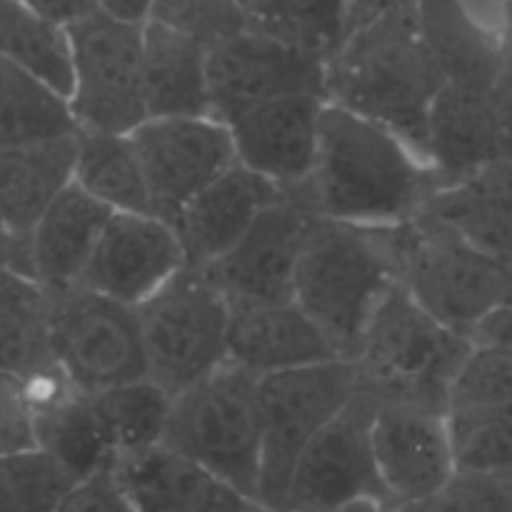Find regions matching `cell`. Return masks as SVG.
I'll list each match as a JSON object with an SVG mask.
<instances>
[{
    "instance_id": "7dc6e473",
    "label": "cell",
    "mask_w": 512,
    "mask_h": 512,
    "mask_svg": "<svg viewBox=\"0 0 512 512\" xmlns=\"http://www.w3.org/2000/svg\"><path fill=\"white\" fill-rule=\"evenodd\" d=\"M100 10L115 15V18L133 20V23H145L150 15L153 0H95Z\"/></svg>"
},
{
    "instance_id": "d590c367",
    "label": "cell",
    "mask_w": 512,
    "mask_h": 512,
    "mask_svg": "<svg viewBox=\"0 0 512 512\" xmlns=\"http://www.w3.org/2000/svg\"><path fill=\"white\" fill-rule=\"evenodd\" d=\"M512 403V348L475 343L450 390V410Z\"/></svg>"
},
{
    "instance_id": "836d02e7",
    "label": "cell",
    "mask_w": 512,
    "mask_h": 512,
    "mask_svg": "<svg viewBox=\"0 0 512 512\" xmlns=\"http://www.w3.org/2000/svg\"><path fill=\"white\" fill-rule=\"evenodd\" d=\"M450 428L458 470L512 478V403L450 410Z\"/></svg>"
},
{
    "instance_id": "7c38bea8",
    "label": "cell",
    "mask_w": 512,
    "mask_h": 512,
    "mask_svg": "<svg viewBox=\"0 0 512 512\" xmlns=\"http://www.w3.org/2000/svg\"><path fill=\"white\" fill-rule=\"evenodd\" d=\"M328 58L308 43L245 30L208 53L213 115L228 123L243 110L283 95L325 98Z\"/></svg>"
},
{
    "instance_id": "ac0fdd59",
    "label": "cell",
    "mask_w": 512,
    "mask_h": 512,
    "mask_svg": "<svg viewBox=\"0 0 512 512\" xmlns=\"http://www.w3.org/2000/svg\"><path fill=\"white\" fill-rule=\"evenodd\" d=\"M135 512H273L163 443L115 460Z\"/></svg>"
},
{
    "instance_id": "681fc988",
    "label": "cell",
    "mask_w": 512,
    "mask_h": 512,
    "mask_svg": "<svg viewBox=\"0 0 512 512\" xmlns=\"http://www.w3.org/2000/svg\"><path fill=\"white\" fill-rule=\"evenodd\" d=\"M508 5H512V0H508Z\"/></svg>"
},
{
    "instance_id": "3957f363",
    "label": "cell",
    "mask_w": 512,
    "mask_h": 512,
    "mask_svg": "<svg viewBox=\"0 0 512 512\" xmlns=\"http://www.w3.org/2000/svg\"><path fill=\"white\" fill-rule=\"evenodd\" d=\"M395 228L398 225L373 228L328 215H313L305 225L293 300L348 360L355 358L378 305L400 283Z\"/></svg>"
},
{
    "instance_id": "603a6c76",
    "label": "cell",
    "mask_w": 512,
    "mask_h": 512,
    "mask_svg": "<svg viewBox=\"0 0 512 512\" xmlns=\"http://www.w3.org/2000/svg\"><path fill=\"white\" fill-rule=\"evenodd\" d=\"M78 133L0 148V215L15 238H28L45 210L75 180Z\"/></svg>"
},
{
    "instance_id": "484cf974",
    "label": "cell",
    "mask_w": 512,
    "mask_h": 512,
    "mask_svg": "<svg viewBox=\"0 0 512 512\" xmlns=\"http://www.w3.org/2000/svg\"><path fill=\"white\" fill-rule=\"evenodd\" d=\"M208 53L188 35L145 20L143 88L148 118L213 115Z\"/></svg>"
},
{
    "instance_id": "ab89813d",
    "label": "cell",
    "mask_w": 512,
    "mask_h": 512,
    "mask_svg": "<svg viewBox=\"0 0 512 512\" xmlns=\"http://www.w3.org/2000/svg\"><path fill=\"white\" fill-rule=\"evenodd\" d=\"M293 3L313 45L333 55L345 38L348 0H293Z\"/></svg>"
},
{
    "instance_id": "f35d334b",
    "label": "cell",
    "mask_w": 512,
    "mask_h": 512,
    "mask_svg": "<svg viewBox=\"0 0 512 512\" xmlns=\"http://www.w3.org/2000/svg\"><path fill=\"white\" fill-rule=\"evenodd\" d=\"M55 512H135V508L115 475V465H108L78 480Z\"/></svg>"
},
{
    "instance_id": "d6986e66",
    "label": "cell",
    "mask_w": 512,
    "mask_h": 512,
    "mask_svg": "<svg viewBox=\"0 0 512 512\" xmlns=\"http://www.w3.org/2000/svg\"><path fill=\"white\" fill-rule=\"evenodd\" d=\"M285 190L255 170L235 163L200 190L175 218L173 228L193 268H210L243 238L260 213Z\"/></svg>"
},
{
    "instance_id": "8992f818",
    "label": "cell",
    "mask_w": 512,
    "mask_h": 512,
    "mask_svg": "<svg viewBox=\"0 0 512 512\" xmlns=\"http://www.w3.org/2000/svg\"><path fill=\"white\" fill-rule=\"evenodd\" d=\"M400 283L433 318L473 340L488 315L512 303V268L483 253L435 215L395 228Z\"/></svg>"
},
{
    "instance_id": "83f0119b",
    "label": "cell",
    "mask_w": 512,
    "mask_h": 512,
    "mask_svg": "<svg viewBox=\"0 0 512 512\" xmlns=\"http://www.w3.org/2000/svg\"><path fill=\"white\" fill-rule=\"evenodd\" d=\"M0 55L63 98L73 93V40L68 25L20 0H0Z\"/></svg>"
},
{
    "instance_id": "f546056e",
    "label": "cell",
    "mask_w": 512,
    "mask_h": 512,
    "mask_svg": "<svg viewBox=\"0 0 512 512\" xmlns=\"http://www.w3.org/2000/svg\"><path fill=\"white\" fill-rule=\"evenodd\" d=\"M38 448L53 455L78 480L115 465V450L90 393L73 388L55 403L35 410Z\"/></svg>"
},
{
    "instance_id": "c3c4849f",
    "label": "cell",
    "mask_w": 512,
    "mask_h": 512,
    "mask_svg": "<svg viewBox=\"0 0 512 512\" xmlns=\"http://www.w3.org/2000/svg\"><path fill=\"white\" fill-rule=\"evenodd\" d=\"M305 512H390V510H385L383 505H375V503H353V505H343V508L305 510Z\"/></svg>"
},
{
    "instance_id": "6da1fadb",
    "label": "cell",
    "mask_w": 512,
    "mask_h": 512,
    "mask_svg": "<svg viewBox=\"0 0 512 512\" xmlns=\"http://www.w3.org/2000/svg\"><path fill=\"white\" fill-rule=\"evenodd\" d=\"M438 175L400 135L365 115L325 103L308 180L318 215L393 228L423 213Z\"/></svg>"
},
{
    "instance_id": "7a4b0ae2",
    "label": "cell",
    "mask_w": 512,
    "mask_h": 512,
    "mask_svg": "<svg viewBox=\"0 0 512 512\" xmlns=\"http://www.w3.org/2000/svg\"><path fill=\"white\" fill-rule=\"evenodd\" d=\"M443 75L418 28V3L395 5L343 38L328 58V103L365 115L428 155V120ZM428 160V158H425Z\"/></svg>"
},
{
    "instance_id": "4316f807",
    "label": "cell",
    "mask_w": 512,
    "mask_h": 512,
    "mask_svg": "<svg viewBox=\"0 0 512 512\" xmlns=\"http://www.w3.org/2000/svg\"><path fill=\"white\" fill-rule=\"evenodd\" d=\"M53 295L35 278L0 265V370L30 378L53 368Z\"/></svg>"
},
{
    "instance_id": "74e56055",
    "label": "cell",
    "mask_w": 512,
    "mask_h": 512,
    "mask_svg": "<svg viewBox=\"0 0 512 512\" xmlns=\"http://www.w3.org/2000/svg\"><path fill=\"white\" fill-rule=\"evenodd\" d=\"M38 448L35 410L20 375L0 370V455Z\"/></svg>"
},
{
    "instance_id": "8d00e7d4",
    "label": "cell",
    "mask_w": 512,
    "mask_h": 512,
    "mask_svg": "<svg viewBox=\"0 0 512 512\" xmlns=\"http://www.w3.org/2000/svg\"><path fill=\"white\" fill-rule=\"evenodd\" d=\"M395 512H512V478L458 470L438 493Z\"/></svg>"
},
{
    "instance_id": "e575fe53",
    "label": "cell",
    "mask_w": 512,
    "mask_h": 512,
    "mask_svg": "<svg viewBox=\"0 0 512 512\" xmlns=\"http://www.w3.org/2000/svg\"><path fill=\"white\" fill-rule=\"evenodd\" d=\"M148 20L188 35L208 50L250 30L235 0H153Z\"/></svg>"
},
{
    "instance_id": "4fadbf2b",
    "label": "cell",
    "mask_w": 512,
    "mask_h": 512,
    "mask_svg": "<svg viewBox=\"0 0 512 512\" xmlns=\"http://www.w3.org/2000/svg\"><path fill=\"white\" fill-rule=\"evenodd\" d=\"M153 215L173 225L180 210L238 163L228 123L213 115L148 118L130 133Z\"/></svg>"
},
{
    "instance_id": "bcb514c9",
    "label": "cell",
    "mask_w": 512,
    "mask_h": 512,
    "mask_svg": "<svg viewBox=\"0 0 512 512\" xmlns=\"http://www.w3.org/2000/svg\"><path fill=\"white\" fill-rule=\"evenodd\" d=\"M0 265H10V268L20 270V273L30 275V255H28V238H15L3 223L0 215ZM33 278V275H30Z\"/></svg>"
},
{
    "instance_id": "f6af8a7d",
    "label": "cell",
    "mask_w": 512,
    "mask_h": 512,
    "mask_svg": "<svg viewBox=\"0 0 512 512\" xmlns=\"http://www.w3.org/2000/svg\"><path fill=\"white\" fill-rule=\"evenodd\" d=\"M418 3V0H348V15H345V35L353 33L360 25L370 23L378 18L385 10L395 8V5H408Z\"/></svg>"
},
{
    "instance_id": "f1b7e54d",
    "label": "cell",
    "mask_w": 512,
    "mask_h": 512,
    "mask_svg": "<svg viewBox=\"0 0 512 512\" xmlns=\"http://www.w3.org/2000/svg\"><path fill=\"white\" fill-rule=\"evenodd\" d=\"M75 183L113 213H153L143 165L130 133L78 130Z\"/></svg>"
},
{
    "instance_id": "277c9868",
    "label": "cell",
    "mask_w": 512,
    "mask_h": 512,
    "mask_svg": "<svg viewBox=\"0 0 512 512\" xmlns=\"http://www.w3.org/2000/svg\"><path fill=\"white\" fill-rule=\"evenodd\" d=\"M473 340L428 313L403 283L368 320L355 350L360 390L378 403H415L450 410V390Z\"/></svg>"
},
{
    "instance_id": "d6a6232c",
    "label": "cell",
    "mask_w": 512,
    "mask_h": 512,
    "mask_svg": "<svg viewBox=\"0 0 512 512\" xmlns=\"http://www.w3.org/2000/svg\"><path fill=\"white\" fill-rule=\"evenodd\" d=\"M78 478L43 448L0 455V512H55Z\"/></svg>"
},
{
    "instance_id": "1f68e13d",
    "label": "cell",
    "mask_w": 512,
    "mask_h": 512,
    "mask_svg": "<svg viewBox=\"0 0 512 512\" xmlns=\"http://www.w3.org/2000/svg\"><path fill=\"white\" fill-rule=\"evenodd\" d=\"M93 400L113 443L115 460L163 440L173 395L150 378L100 390L93 393Z\"/></svg>"
},
{
    "instance_id": "9c48e42d",
    "label": "cell",
    "mask_w": 512,
    "mask_h": 512,
    "mask_svg": "<svg viewBox=\"0 0 512 512\" xmlns=\"http://www.w3.org/2000/svg\"><path fill=\"white\" fill-rule=\"evenodd\" d=\"M143 25L95 8L68 25L78 130L133 133L148 120L143 88Z\"/></svg>"
},
{
    "instance_id": "52a82bcc",
    "label": "cell",
    "mask_w": 512,
    "mask_h": 512,
    "mask_svg": "<svg viewBox=\"0 0 512 512\" xmlns=\"http://www.w3.org/2000/svg\"><path fill=\"white\" fill-rule=\"evenodd\" d=\"M230 308L203 268L185 265L138 305L148 378L178 395L228 363Z\"/></svg>"
},
{
    "instance_id": "9a60e30c",
    "label": "cell",
    "mask_w": 512,
    "mask_h": 512,
    "mask_svg": "<svg viewBox=\"0 0 512 512\" xmlns=\"http://www.w3.org/2000/svg\"><path fill=\"white\" fill-rule=\"evenodd\" d=\"M373 450L395 510L430 498L458 473L450 410L415 403H378Z\"/></svg>"
},
{
    "instance_id": "44dd1931",
    "label": "cell",
    "mask_w": 512,
    "mask_h": 512,
    "mask_svg": "<svg viewBox=\"0 0 512 512\" xmlns=\"http://www.w3.org/2000/svg\"><path fill=\"white\" fill-rule=\"evenodd\" d=\"M428 163L440 188L478 173L495 160L512 158L493 93L443 85L428 120Z\"/></svg>"
},
{
    "instance_id": "e0dca14e",
    "label": "cell",
    "mask_w": 512,
    "mask_h": 512,
    "mask_svg": "<svg viewBox=\"0 0 512 512\" xmlns=\"http://www.w3.org/2000/svg\"><path fill=\"white\" fill-rule=\"evenodd\" d=\"M323 95H283L253 105L228 120L238 163L273 180L283 190L310 180L318 155Z\"/></svg>"
},
{
    "instance_id": "ee69618b",
    "label": "cell",
    "mask_w": 512,
    "mask_h": 512,
    "mask_svg": "<svg viewBox=\"0 0 512 512\" xmlns=\"http://www.w3.org/2000/svg\"><path fill=\"white\" fill-rule=\"evenodd\" d=\"M473 340L475 343H493L512 348V303L503 305V308L495 310L493 315H488V318L478 325Z\"/></svg>"
},
{
    "instance_id": "7bdbcfd3",
    "label": "cell",
    "mask_w": 512,
    "mask_h": 512,
    "mask_svg": "<svg viewBox=\"0 0 512 512\" xmlns=\"http://www.w3.org/2000/svg\"><path fill=\"white\" fill-rule=\"evenodd\" d=\"M20 3L30 5L33 10H38V13L48 15V18L58 20L63 25L75 23V20L85 18V15L98 8L95 0H20Z\"/></svg>"
},
{
    "instance_id": "ffe728a7",
    "label": "cell",
    "mask_w": 512,
    "mask_h": 512,
    "mask_svg": "<svg viewBox=\"0 0 512 512\" xmlns=\"http://www.w3.org/2000/svg\"><path fill=\"white\" fill-rule=\"evenodd\" d=\"M335 358L343 355L333 340L295 300L235 305L230 313L228 363L255 378Z\"/></svg>"
},
{
    "instance_id": "d4e9b609",
    "label": "cell",
    "mask_w": 512,
    "mask_h": 512,
    "mask_svg": "<svg viewBox=\"0 0 512 512\" xmlns=\"http://www.w3.org/2000/svg\"><path fill=\"white\" fill-rule=\"evenodd\" d=\"M418 28L443 85L493 93L503 40L485 28L463 0H418Z\"/></svg>"
},
{
    "instance_id": "30bf717a",
    "label": "cell",
    "mask_w": 512,
    "mask_h": 512,
    "mask_svg": "<svg viewBox=\"0 0 512 512\" xmlns=\"http://www.w3.org/2000/svg\"><path fill=\"white\" fill-rule=\"evenodd\" d=\"M53 295V358L83 393L148 378L138 308L78 285Z\"/></svg>"
},
{
    "instance_id": "b9f144b4",
    "label": "cell",
    "mask_w": 512,
    "mask_h": 512,
    "mask_svg": "<svg viewBox=\"0 0 512 512\" xmlns=\"http://www.w3.org/2000/svg\"><path fill=\"white\" fill-rule=\"evenodd\" d=\"M500 40H503V55H500L498 78L493 85V105L512 148V5H508V20H505Z\"/></svg>"
},
{
    "instance_id": "8fae6325",
    "label": "cell",
    "mask_w": 512,
    "mask_h": 512,
    "mask_svg": "<svg viewBox=\"0 0 512 512\" xmlns=\"http://www.w3.org/2000/svg\"><path fill=\"white\" fill-rule=\"evenodd\" d=\"M375 405L373 395L358 390L315 435L290 480L285 512L328 510L353 503H375L395 512L373 450Z\"/></svg>"
},
{
    "instance_id": "2e32d148",
    "label": "cell",
    "mask_w": 512,
    "mask_h": 512,
    "mask_svg": "<svg viewBox=\"0 0 512 512\" xmlns=\"http://www.w3.org/2000/svg\"><path fill=\"white\" fill-rule=\"evenodd\" d=\"M188 265L178 233L153 213H113L83 285L125 305H143Z\"/></svg>"
},
{
    "instance_id": "4dcf8cb0",
    "label": "cell",
    "mask_w": 512,
    "mask_h": 512,
    "mask_svg": "<svg viewBox=\"0 0 512 512\" xmlns=\"http://www.w3.org/2000/svg\"><path fill=\"white\" fill-rule=\"evenodd\" d=\"M78 133L68 98L0 55V148Z\"/></svg>"
},
{
    "instance_id": "7402d4cb",
    "label": "cell",
    "mask_w": 512,
    "mask_h": 512,
    "mask_svg": "<svg viewBox=\"0 0 512 512\" xmlns=\"http://www.w3.org/2000/svg\"><path fill=\"white\" fill-rule=\"evenodd\" d=\"M113 210L70 183L28 235L30 275L48 293L83 285L85 270Z\"/></svg>"
},
{
    "instance_id": "5b68a950",
    "label": "cell",
    "mask_w": 512,
    "mask_h": 512,
    "mask_svg": "<svg viewBox=\"0 0 512 512\" xmlns=\"http://www.w3.org/2000/svg\"><path fill=\"white\" fill-rule=\"evenodd\" d=\"M160 443L260 500L263 430L258 378L225 363L173 395Z\"/></svg>"
},
{
    "instance_id": "ba28073f",
    "label": "cell",
    "mask_w": 512,
    "mask_h": 512,
    "mask_svg": "<svg viewBox=\"0 0 512 512\" xmlns=\"http://www.w3.org/2000/svg\"><path fill=\"white\" fill-rule=\"evenodd\" d=\"M360 390L353 360L335 358L258 378L263 478L260 503L285 512L290 480L315 435Z\"/></svg>"
},
{
    "instance_id": "cb8c5ba5",
    "label": "cell",
    "mask_w": 512,
    "mask_h": 512,
    "mask_svg": "<svg viewBox=\"0 0 512 512\" xmlns=\"http://www.w3.org/2000/svg\"><path fill=\"white\" fill-rule=\"evenodd\" d=\"M423 210L512 268V158L495 160L458 183L443 185Z\"/></svg>"
},
{
    "instance_id": "5bb4252c",
    "label": "cell",
    "mask_w": 512,
    "mask_h": 512,
    "mask_svg": "<svg viewBox=\"0 0 512 512\" xmlns=\"http://www.w3.org/2000/svg\"><path fill=\"white\" fill-rule=\"evenodd\" d=\"M318 215L308 183L285 190L218 263L203 268L233 305L293 300L295 268L308 220Z\"/></svg>"
},
{
    "instance_id": "60d3db41",
    "label": "cell",
    "mask_w": 512,
    "mask_h": 512,
    "mask_svg": "<svg viewBox=\"0 0 512 512\" xmlns=\"http://www.w3.org/2000/svg\"><path fill=\"white\" fill-rule=\"evenodd\" d=\"M248 18L250 30L278 35V38L298 40V43L313 45L298 18L293 0H235ZM318 48V45H313Z\"/></svg>"
}]
</instances>
